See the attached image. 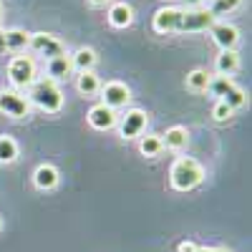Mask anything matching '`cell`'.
Wrapping results in <instances>:
<instances>
[{
    "label": "cell",
    "instance_id": "obj_1",
    "mask_svg": "<svg viewBox=\"0 0 252 252\" xmlns=\"http://www.w3.org/2000/svg\"><path fill=\"white\" fill-rule=\"evenodd\" d=\"M26 96L31 101V106H38L40 111H46V114H56L63 106V91L58 89L56 81H51L46 76L43 78H35Z\"/></svg>",
    "mask_w": 252,
    "mask_h": 252
},
{
    "label": "cell",
    "instance_id": "obj_2",
    "mask_svg": "<svg viewBox=\"0 0 252 252\" xmlns=\"http://www.w3.org/2000/svg\"><path fill=\"white\" fill-rule=\"evenodd\" d=\"M204 179V169L202 164L192 157H179L174 159L172 169H169V184L177 192H189V189L199 187Z\"/></svg>",
    "mask_w": 252,
    "mask_h": 252
},
{
    "label": "cell",
    "instance_id": "obj_3",
    "mask_svg": "<svg viewBox=\"0 0 252 252\" xmlns=\"http://www.w3.org/2000/svg\"><path fill=\"white\" fill-rule=\"evenodd\" d=\"M8 78L15 91H26L35 81V61L31 56H15L8 63Z\"/></svg>",
    "mask_w": 252,
    "mask_h": 252
},
{
    "label": "cell",
    "instance_id": "obj_4",
    "mask_svg": "<svg viewBox=\"0 0 252 252\" xmlns=\"http://www.w3.org/2000/svg\"><path fill=\"white\" fill-rule=\"evenodd\" d=\"M31 109L33 106L23 91H15V89L0 91V114H5L10 119H28Z\"/></svg>",
    "mask_w": 252,
    "mask_h": 252
},
{
    "label": "cell",
    "instance_id": "obj_5",
    "mask_svg": "<svg viewBox=\"0 0 252 252\" xmlns=\"http://www.w3.org/2000/svg\"><path fill=\"white\" fill-rule=\"evenodd\" d=\"M217 23L207 8H187L182 10V20H179V33H202L209 31Z\"/></svg>",
    "mask_w": 252,
    "mask_h": 252
},
{
    "label": "cell",
    "instance_id": "obj_6",
    "mask_svg": "<svg viewBox=\"0 0 252 252\" xmlns=\"http://www.w3.org/2000/svg\"><path fill=\"white\" fill-rule=\"evenodd\" d=\"M98 94H101V103H103V106H109L111 111L124 109L126 103L131 101V89L126 86V83H121V81H109V83H101Z\"/></svg>",
    "mask_w": 252,
    "mask_h": 252
},
{
    "label": "cell",
    "instance_id": "obj_7",
    "mask_svg": "<svg viewBox=\"0 0 252 252\" xmlns=\"http://www.w3.org/2000/svg\"><path fill=\"white\" fill-rule=\"evenodd\" d=\"M28 48H31L35 56H43L46 61H51V58H56V56H63V53H66V46H63L61 40H58L56 35H51V33H33Z\"/></svg>",
    "mask_w": 252,
    "mask_h": 252
},
{
    "label": "cell",
    "instance_id": "obj_8",
    "mask_svg": "<svg viewBox=\"0 0 252 252\" xmlns=\"http://www.w3.org/2000/svg\"><path fill=\"white\" fill-rule=\"evenodd\" d=\"M146 121H149V116H146V111H141V109L126 111V114L116 121L119 136H121V139H136V136H141L144 129H146Z\"/></svg>",
    "mask_w": 252,
    "mask_h": 252
},
{
    "label": "cell",
    "instance_id": "obj_9",
    "mask_svg": "<svg viewBox=\"0 0 252 252\" xmlns=\"http://www.w3.org/2000/svg\"><path fill=\"white\" fill-rule=\"evenodd\" d=\"M209 33H212V40L222 51H235V46L240 43V31L229 23H215L209 28Z\"/></svg>",
    "mask_w": 252,
    "mask_h": 252
},
{
    "label": "cell",
    "instance_id": "obj_10",
    "mask_svg": "<svg viewBox=\"0 0 252 252\" xmlns=\"http://www.w3.org/2000/svg\"><path fill=\"white\" fill-rule=\"evenodd\" d=\"M179 20H182V8H161L154 15V31L157 33H179Z\"/></svg>",
    "mask_w": 252,
    "mask_h": 252
},
{
    "label": "cell",
    "instance_id": "obj_11",
    "mask_svg": "<svg viewBox=\"0 0 252 252\" xmlns=\"http://www.w3.org/2000/svg\"><path fill=\"white\" fill-rule=\"evenodd\" d=\"M116 111H111L109 106H103V103H96V106H91L89 111V124L94 126L96 131H109L116 126Z\"/></svg>",
    "mask_w": 252,
    "mask_h": 252
},
{
    "label": "cell",
    "instance_id": "obj_12",
    "mask_svg": "<svg viewBox=\"0 0 252 252\" xmlns=\"http://www.w3.org/2000/svg\"><path fill=\"white\" fill-rule=\"evenodd\" d=\"M46 78H51V81H63V78H68L71 73H73V66H71V56L68 53H63V56H56V58H51V61H46Z\"/></svg>",
    "mask_w": 252,
    "mask_h": 252
},
{
    "label": "cell",
    "instance_id": "obj_13",
    "mask_svg": "<svg viewBox=\"0 0 252 252\" xmlns=\"http://www.w3.org/2000/svg\"><path fill=\"white\" fill-rule=\"evenodd\" d=\"M33 184L38 189H43V192L56 189L58 187V169H56L53 164H40L38 169L33 172Z\"/></svg>",
    "mask_w": 252,
    "mask_h": 252
},
{
    "label": "cell",
    "instance_id": "obj_14",
    "mask_svg": "<svg viewBox=\"0 0 252 252\" xmlns=\"http://www.w3.org/2000/svg\"><path fill=\"white\" fill-rule=\"evenodd\" d=\"M161 144H164V149L182 152L189 144V131L184 129V126H172V129H166V134L161 136Z\"/></svg>",
    "mask_w": 252,
    "mask_h": 252
},
{
    "label": "cell",
    "instance_id": "obj_15",
    "mask_svg": "<svg viewBox=\"0 0 252 252\" xmlns=\"http://www.w3.org/2000/svg\"><path fill=\"white\" fill-rule=\"evenodd\" d=\"M109 23L114 28H129L134 23V10L131 5H126V3H114L109 8Z\"/></svg>",
    "mask_w": 252,
    "mask_h": 252
},
{
    "label": "cell",
    "instance_id": "obj_16",
    "mask_svg": "<svg viewBox=\"0 0 252 252\" xmlns=\"http://www.w3.org/2000/svg\"><path fill=\"white\" fill-rule=\"evenodd\" d=\"M240 68V56L237 51H220V56L215 58V71L217 76H232Z\"/></svg>",
    "mask_w": 252,
    "mask_h": 252
},
{
    "label": "cell",
    "instance_id": "obj_17",
    "mask_svg": "<svg viewBox=\"0 0 252 252\" xmlns=\"http://www.w3.org/2000/svg\"><path fill=\"white\" fill-rule=\"evenodd\" d=\"M96 61H98V56H96L94 48H78V51L71 56V66H73V71L83 73V71H94Z\"/></svg>",
    "mask_w": 252,
    "mask_h": 252
},
{
    "label": "cell",
    "instance_id": "obj_18",
    "mask_svg": "<svg viewBox=\"0 0 252 252\" xmlns=\"http://www.w3.org/2000/svg\"><path fill=\"white\" fill-rule=\"evenodd\" d=\"M76 89H78L81 96H94L101 89V81H98V76L94 71H83V73L76 76Z\"/></svg>",
    "mask_w": 252,
    "mask_h": 252
},
{
    "label": "cell",
    "instance_id": "obj_19",
    "mask_svg": "<svg viewBox=\"0 0 252 252\" xmlns=\"http://www.w3.org/2000/svg\"><path fill=\"white\" fill-rule=\"evenodd\" d=\"M28 43H31V33L20 31V28H10V31H5V48H8V51L20 53V51H26V48H28Z\"/></svg>",
    "mask_w": 252,
    "mask_h": 252
},
{
    "label": "cell",
    "instance_id": "obj_20",
    "mask_svg": "<svg viewBox=\"0 0 252 252\" xmlns=\"http://www.w3.org/2000/svg\"><path fill=\"white\" fill-rule=\"evenodd\" d=\"M220 101L224 103V106H229V109H242L245 106V103H247V94L240 89V86H235V83H232V86H227L224 89V94L220 96Z\"/></svg>",
    "mask_w": 252,
    "mask_h": 252
},
{
    "label": "cell",
    "instance_id": "obj_21",
    "mask_svg": "<svg viewBox=\"0 0 252 252\" xmlns=\"http://www.w3.org/2000/svg\"><path fill=\"white\" fill-rule=\"evenodd\" d=\"M139 152H141L144 157H149V159L159 157V154L164 152L161 136H159V134H146V136H141V141H139Z\"/></svg>",
    "mask_w": 252,
    "mask_h": 252
},
{
    "label": "cell",
    "instance_id": "obj_22",
    "mask_svg": "<svg viewBox=\"0 0 252 252\" xmlns=\"http://www.w3.org/2000/svg\"><path fill=\"white\" fill-rule=\"evenodd\" d=\"M18 159V141L8 134L0 136V164H13Z\"/></svg>",
    "mask_w": 252,
    "mask_h": 252
},
{
    "label": "cell",
    "instance_id": "obj_23",
    "mask_svg": "<svg viewBox=\"0 0 252 252\" xmlns=\"http://www.w3.org/2000/svg\"><path fill=\"white\" fill-rule=\"evenodd\" d=\"M187 89L189 91H197V94H202V91H207V86H209V73L207 71H202V68H194L192 73H187Z\"/></svg>",
    "mask_w": 252,
    "mask_h": 252
},
{
    "label": "cell",
    "instance_id": "obj_24",
    "mask_svg": "<svg viewBox=\"0 0 252 252\" xmlns=\"http://www.w3.org/2000/svg\"><path fill=\"white\" fill-rule=\"evenodd\" d=\"M240 3H242V0H209V8H207V10L212 13V18L217 20L220 15H227V13L237 10Z\"/></svg>",
    "mask_w": 252,
    "mask_h": 252
},
{
    "label": "cell",
    "instance_id": "obj_25",
    "mask_svg": "<svg viewBox=\"0 0 252 252\" xmlns=\"http://www.w3.org/2000/svg\"><path fill=\"white\" fill-rule=\"evenodd\" d=\"M212 116H215V121H227L229 116H232V109L224 106L222 101H217V103H215V109H212Z\"/></svg>",
    "mask_w": 252,
    "mask_h": 252
},
{
    "label": "cell",
    "instance_id": "obj_26",
    "mask_svg": "<svg viewBox=\"0 0 252 252\" xmlns=\"http://www.w3.org/2000/svg\"><path fill=\"white\" fill-rule=\"evenodd\" d=\"M194 250H197V245L194 242H187V240L177 245V252H194Z\"/></svg>",
    "mask_w": 252,
    "mask_h": 252
},
{
    "label": "cell",
    "instance_id": "obj_27",
    "mask_svg": "<svg viewBox=\"0 0 252 252\" xmlns=\"http://www.w3.org/2000/svg\"><path fill=\"white\" fill-rule=\"evenodd\" d=\"M194 252H229V250H224V247H197Z\"/></svg>",
    "mask_w": 252,
    "mask_h": 252
},
{
    "label": "cell",
    "instance_id": "obj_28",
    "mask_svg": "<svg viewBox=\"0 0 252 252\" xmlns=\"http://www.w3.org/2000/svg\"><path fill=\"white\" fill-rule=\"evenodd\" d=\"M187 8H202V3H207V0H184Z\"/></svg>",
    "mask_w": 252,
    "mask_h": 252
},
{
    "label": "cell",
    "instance_id": "obj_29",
    "mask_svg": "<svg viewBox=\"0 0 252 252\" xmlns=\"http://www.w3.org/2000/svg\"><path fill=\"white\" fill-rule=\"evenodd\" d=\"M3 51H5V31L0 28V53H3Z\"/></svg>",
    "mask_w": 252,
    "mask_h": 252
},
{
    "label": "cell",
    "instance_id": "obj_30",
    "mask_svg": "<svg viewBox=\"0 0 252 252\" xmlns=\"http://www.w3.org/2000/svg\"><path fill=\"white\" fill-rule=\"evenodd\" d=\"M89 3H91L94 8H103V5H106V3H109V0H89Z\"/></svg>",
    "mask_w": 252,
    "mask_h": 252
},
{
    "label": "cell",
    "instance_id": "obj_31",
    "mask_svg": "<svg viewBox=\"0 0 252 252\" xmlns=\"http://www.w3.org/2000/svg\"><path fill=\"white\" fill-rule=\"evenodd\" d=\"M0 23H3V3H0Z\"/></svg>",
    "mask_w": 252,
    "mask_h": 252
},
{
    "label": "cell",
    "instance_id": "obj_32",
    "mask_svg": "<svg viewBox=\"0 0 252 252\" xmlns=\"http://www.w3.org/2000/svg\"><path fill=\"white\" fill-rule=\"evenodd\" d=\"M0 227H3V220H0Z\"/></svg>",
    "mask_w": 252,
    "mask_h": 252
}]
</instances>
